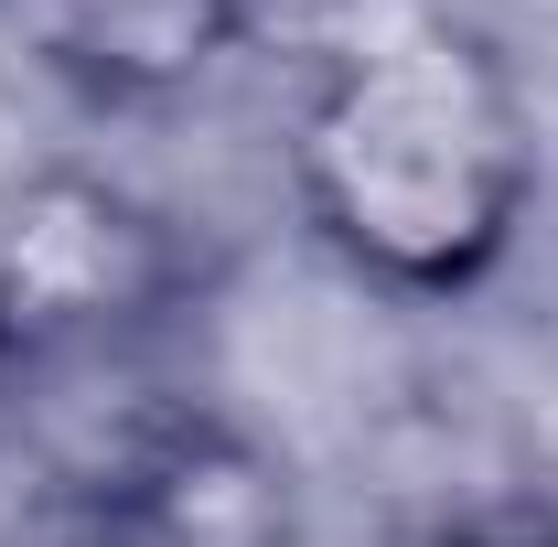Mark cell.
Masks as SVG:
<instances>
[{"label":"cell","mask_w":558,"mask_h":547,"mask_svg":"<svg viewBox=\"0 0 558 547\" xmlns=\"http://www.w3.org/2000/svg\"><path fill=\"white\" fill-rule=\"evenodd\" d=\"M290 194L354 279L398 301L484 290L537 205V119L505 44L429 0L333 44L290 119Z\"/></svg>","instance_id":"obj_1"},{"label":"cell","mask_w":558,"mask_h":547,"mask_svg":"<svg viewBox=\"0 0 558 547\" xmlns=\"http://www.w3.org/2000/svg\"><path fill=\"white\" fill-rule=\"evenodd\" d=\"M194 236L172 215L86 172V161H44L0 183V376H54L108 343L150 333L194 301Z\"/></svg>","instance_id":"obj_2"},{"label":"cell","mask_w":558,"mask_h":547,"mask_svg":"<svg viewBox=\"0 0 558 547\" xmlns=\"http://www.w3.org/2000/svg\"><path fill=\"white\" fill-rule=\"evenodd\" d=\"M75 473L140 505L172 547H290V473L215 409H140Z\"/></svg>","instance_id":"obj_3"},{"label":"cell","mask_w":558,"mask_h":547,"mask_svg":"<svg viewBox=\"0 0 558 547\" xmlns=\"http://www.w3.org/2000/svg\"><path fill=\"white\" fill-rule=\"evenodd\" d=\"M247 22H258V0H0V33L44 75H65L108 108L183 97L194 75L236 54Z\"/></svg>","instance_id":"obj_4"},{"label":"cell","mask_w":558,"mask_h":547,"mask_svg":"<svg viewBox=\"0 0 558 547\" xmlns=\"http://www.w3.org/2000/svg\"><path fill=\"white\" fill-rule=\"evenodd\" d=\"M11 547H172L140 505H119L108 483L86 473H54L33 505H22V526H11Z\"/></svg>","instance_id":"obj_5"},{"label":"cell","mask_w":558,"mask_h":547,"mask_svg":"<svg viewBox=\"0 0 558 547\" xmlns=\"http://www.w3.org/2000/svg\"><path fill=\"white\" fill-rule=\"evenodd\" d=\"M451 547H558V537L537 526V537H451Z\"/></svg>","instance_id":"obj_6"},{"label":"cell","mask_w":558,"mask_h":547,"mask_svg":"<svg viewBox=\"0 0 558 547\" xmlns=\"http://www.w3.org/2000/svg\"><path fill=\"white\" fill-rule=\"evenodd\" d=\"M548 537H558V526H548Z\"/></svg>","instance_id":"obj_7"}]
</instances>
